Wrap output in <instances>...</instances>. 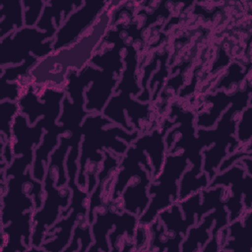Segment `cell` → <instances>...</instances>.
I'll return each instance as SVG.
<instances>
[{
    "label": "cell",
    "instance_id": "1",
    "mask_svg": "<svg viewBox=\"0 0 252 252\" xmlns=\"http://www.w3.org/2000/svg\"><path fill=\"white\" fill-rule=\"evenodd\" d=\"M113 122L102 113H91L84 119L81 125L83 134L80 144L79 170L77 184L83 190L88 189L92 193L96 185L97 169L99 163L103 161L104 156L100 150L105 149L123 157L128 146L132 144L140 135L139 130L128 132L121 126H112L107 129L103 127L112 125Z\"/></svg>",
    "mask_w": 252,
    "mask_h": 252
},
{
    "label": "cell",
    "instance_id": "2",
    "mask_svg": "<svg viewBox=\"0 0 252 252\" xmlns=\"http://www.w3.org/2000/svg\"><path fill=\"white\" fill-rule=\"evenodd\" d=\"M109 23V8H106L94 26L84 36H82L79 41L70 47L52 52L50 55L39 60L33 69H45L47 67L48 69L31 74V76L33 78V82L36 84H43L48 74L56 67L57 71L51 82L60 84L64 81L63 78H66L68 71H81L83 68H85L93 57L94 47L100 41V38L105 34Z\"/></svg>",
    "mask_w": 252,
    "mask_h": 252
},
{
    "label": "cell",
    "instance_id": "3",
    "mask_svg": "<svg viewBox=\"0 0 252 252\" xmlns=\"http://www.w3.org/2000/svg\"><path fill=\"white\" fill-rule=\"evenodd\" d=\"M247 81L244 94L223 111L220 118L218 120L215 129L199 128L197 130V137L203 148L214 144L211 149L202 151V156L204 157L203 170L208 174L210 181L216 175L221 160L226 158L227 154L234 153L239 147V143L234 137L237 122L234 116L236 113L244 110L251 100L252 87L249 82L250 79Z\"/></svg>",
    "mask_w": 252,
    "mask_h": 252
},
{
    "label": "cell",
    "instance_id": "4",
    "mask_svg": "<svg viewBox=\"0 0 252 252\" xmlns=\"http://www.w3.org/2000/svg\"><path fill=\"white\" fill-rule=\"evenodd\" d=\"M188 166L189 161L183 153H166L159 174L150 183L148 193L153 197L145 212L138 218L139 224L150 225L159 212L177 202L178 181Z\"/></svg>",
    "mask_w": 252,
    "mask_h": 252
},
{
    "label": "cell",
    "instance_id": "5",
    "mask_svg": "<svg viewBox=\"0 0 252 252\" xmlns=\"http://www.w3.org/2000/svg\"><path fill=\"white\" fill-rule=\"evenodd\" d=\"M122 40L117 38L110 50L93 55L90 60V63L101 68H94L93 84L85 92V108L91 113H101L118 84L124 66L120 53L126 45Z\"/></svg>",
    "mask_w": 252,
    "mask_h": 252
},
{
    "label": "cell",
    "instance_id": "6",
    "mask_svg": "<svg viewBox=\"0 0 252 252\" xmlns=\"http://www.w3.org/2000/svg\"><path fill=\"white\" fill-rule=\"evenodd\" d=\"M55 34L39 31L36 27H24L1 39L0 68L8 64L19 65L32 54L40 59L53 52Z\"/></svg>",
    "mask_w": 252,
    "mask_h": 252
},
{
    "label": "cell",
    "instance_id": "7",
    "mask_svg": "<svg viewBox=\"0 0 252 252\" xmlns=\"http://www.w3.org/2000/svg\"><path fill=\"white\" fill-rule=\"evenodd\" d=\"M55 178L57 177L53 173L46 171L43 181L45 198L42 206L34 211L32 216V246L34 247L41 246L47 229L61 218L60 208L66 209L70 205V200L72 198L71 189L67 185L61 188H56L54 186Z\"/></svg>",
    "mask_w": 252,
    "mask_h": 252
},
{
    "label": "cell",
    "instance_id": "8",
    "mask_svg": "<svg viewBox=\"0 0 252 252\" xmlns=\"http://www.w3.org/2000/svg\"><path fill=\"white\" fill-rule=\"evenodd\" d=\"M230 186L231 196L223 201L228 213V220L233 221L244 214L252 210V176L248 174L245 168L236 162L222 172L216 175L209 182L206 189L216 186Z\"/></svg>",
    "mask_w": 252,
    "mask_h": 252
},
{
    "label": "cell",
    "instance_id": "9",
    "mask_svg": "<svg viewBox=\"0 0 252 252\" xmlns=\"http://www.w3.org/2000/svg\"><path fill=\"white\" fill-rule=\"evenodd\" d=\"M108 4V1H84V4L74 10L57 30L53 38V52L70 47L79 41L94 26Z\"/></svg>",
    "mask_w": 252,
    "mask_h": 252
},
{
    "label": "cell",
    "instance_id": "10",
    "mask_svg": "<svg viewBox=\"0 0 252 252\" xmlns=\"http://www.w3.org/2000/svg\"><path fill=\"white\" fill-rule=\"evenodd\" d=\"M32 169L29 167L26 173L16 174L7 179V190L2 195V226L29 211H34V202L31 197L32 195L24 191V185L28 182H31L32 186L39 182L33 177L32 178Z\"/></svg>",
    "mask_w": 252,
    "mask_h": 252
},
{
    "label": "cell",
    "instance_id": "11",
    "mask_svg": "<svg viewBox=\"0 0 252 252\" xmlns=\"http://www.w3.org/2000/svg\"><path fill=\"white\" fill-rule=\"evenodd\" d=\"M228 212L225 207L209 213L201 221L191 226L186 234V238L182 240V251H198V245L202 247L207 243L210 237L218 236V232L228 224Z\"/></svg>",
    "mask_w": 252,
    "mask_h": 252
},
{
    "label": "cell",
    "instance_id": "12",
    "mask_svg": "<svg viewBox=\"0 0 252 252\" xmlns=\"http://www.w3.org/2000/svg\"><path fill=\"white\" fill-rule=\"evenodd\" d=\"M141 162L144 164L146 170L152 178L153 167L151 166L152 164H150L149 158L145 154L144 149L139 146L130 144L118 165V173L111 192V201L117 200V198L120 197L121 193L127 186L131 178L141 172V170L143 169L139 165V163Z\"/></svg>",
    "mask_w": 252,
    "mask_h": 252
},
{
    "label": "cell",
    "instance_id": "13",
    "mask_svg": "<svg viewBox=\"0 0 252 252\" xmlns=\"http://www.w3.org/2000/svg\"><path fill=\"white\" fill-rule=\"evenodd\" d=\"M33 212L34 211H29L22 217L2 226V252H24L32 247Z\"/></svg>",
    "mask_w": 252,
    "mask_h": 252
},
{
    "label": "cell",
    "instance_id": "14",
    "mask_svg": "<svg viewBox=\"0 0 252 252\" xmlns=\"http://www.w3.org/2000/svg\"><path fill=\"white\" fill-rule=\"evenodd\" d=\"M45 131L41 143L34 149L33 162L31 166L32 177L39 182L44 181L45 165L48 163L49 156L59 145V138L63 133L67 132V129L62 124H55Z\"/></svg>",
    "mask_w": 252,
    "mask_h": 252
},
{
    "label": "cell",
    "instance_id": "15",
    "mask_svg": "<svg viewBox=\"0 0 252 252\" xmlns=\"http://www.w3.org/2000/svg\"><path fill=\"white\" fill-rule=\"evenodd\" d=\"M136 176L138 177L137 180L126 186L121 194L123 199V210L136 215L139 218L145 212L151 200L148 189L152 178L145 169H142Z\"/></svg>",
    "mask_w": 252,
    "mask_h": 252
},
{
    "label": "cell",
    "instance_id": "16",
    "mask_svg": "<svg viewBox=\"0 0 252 252\" xmlns=\"http://www.w3.org/2000/svg\"><path fill=\"white\" fill-rule=\"evenodd\" d=\"M173 125L172 122L168 123L166 127H162L161 129H156L151 134H145L139 136L132 144L141 147L146 151L152 161V180L155 179L160 172L164 158L166 155V147L164 142V135L169 127Z\"/></svg>",
    "mask_w": 252,
    "mask_h": 252
},
{
    "label": "cell",
    "instance_id": "17",
    "mask_svg": "<svg viewBox=\"0 0 252 252\" xmlns=\"http://www.w3.org/2000/svg\"><path fill=\"white\" fill-rule=\"evenodd\" d=\"M84 1H46L41 16L36 24V28L42 32H48L56 34L68 16L76 9L81 7Z\"/></svg>",
    "mask_w": 252,
    "mask_h": 252
},
{
    "label": "cell",
    "instance_id": "18",
    "mask_svg": "<svg viewBox=\"0 0 252 252\" xmlns=\"http://www.w3.org/2000/svg\"><path fill=\"white\" fill-rule=\"evenodd\" d=\"M104 158L103 165L100 168L99 172H97L96 176V185L94 187V191L92 193L89 198V206H88V221L92 225L95 217L96 208L100 207L101 204V193L103 191V186L105 184V180L110 177V173L114 170L118 169L119 160L118 157L113 156L112 152L108 150H102Z\"/></svg>",
    "mask_w": 252,
    "mask_h": 252
},
{
    "label": "cell",
    "instance_id": "19",
    "mask_svg": "<svg viewBox=\"0 0 252 252\" xmlns=\"http://www.w3.org/2000/svg\"><path fill=\"white\" fill-rule=\"evenodd\" d=\"M122 213L119 215L110 209L106 210L104 213L100 211L95 212V219L92 223L93 235L94 238V244H92L87 251L98 250V251H109L111 248L109 246L107 236L108 232L112 226L116 225L121 220Z\"/></svg>",
    "mask_w": 252,
    "mask_h": 252
},
{
    "label": "cell",
    "instance_id": "20",
    "mask_svg": "<svg viewBox=\"0 0 252 252\" xmlns=\"http://www.w3.org/2000/svg\"><path fill=\"white\" fill-rule=\"evenodd\" d=\"M245 92L237 91L233 94H226L223 92H219L216 94H208L206 96V101L212 102L213 107L208 113H200L196 118V125L199 128H210L216 124L219 120L222 111H224L227 106L237 100Z\"/></svg>",
    "mask_w": 252,
    "mask_h": 252
},
{
    "label": "cell",
    "instance_id": "21",
    "mask_svg": "<svg viewBox=\"0 0 252 252\" xmlns=\"http://www.w3.org/2000/svg\"><path fill=\"white\" fill-rule=\"evenodd\" d=\"M0 38L24 28L23 1L13 0L1 4L0 9Z\"/></svg>",
    "mask_w": 252,
    "mask_h": 252
},
{
    "label": "cell",
    "instance_id": "22",
    "mask_svg": "<svg viewBox=\"0 0 252 252\" xmlns=\"http://www.w3.org/2000/svg\"><path fill=\"white\" fill-rule=\"evenodd\" d=\"M251 216V211L246 212L244 224L242 220L239 219L233 221L228 222L226 225L227 227V234L229 235L230 239H226L225 243L221 247L220 250L224 251H252V246L250 243V236L247 226V221Z\"/></svg>",
    "mask_w": 252,
    "mask_h": 252
},
{
    "label": "cell",
    "instance_id": "23",
    "mask_svg": "<svg viewBox=\"0 0 252 252\" xmlns=\"http://www.w3.org/2000/svg\"><path fill=\"white\" fill-rule=\"evenodd\" d=\"M125 48L127 49V55L124 57L126 67L121 73L118 84L114 90V94L125 91L131 94L138 95V94L142 91V87L138 85L136 77L137 52L132 44H126Z\"/></svg>",
    "mask_w": 252,
    "mask_h": 252
},
{
    "label": "cell",
    "instance_id": "24",
    "mask_svg": "<svg viewBox=\"0 0 252 252\" xmlns=\"http://www.w3.org/2000/svg\"><path fill=\"white\" fill-rule=\"evenodd\" d=\"M157 218L163 222L168 232L174 235H182L183 237L186 236L188 228L184 222V220H182L180 206L177 202L173 203L169 208L159 212Z\"/></svg>",
    "mask_w": 252,
    "mask_h": 252
},
{
    "label": "cell",
    "instance_id": "25",
    "mask_svg": "<svg viewBox=\"0 0 252 252\" xmlns=\"http://www.w3.org/2000/svg\"><path fill=\"white\" fill-rule=\"evenodd\" d=\"M88 221V218H82L76 223L71 242L64 249L65 252L72 251H87L88 248L93 244V237L91 234V227Z\"/></svg>",
    "mask_w": 252,
    "mask_h": 252
},
{
    "label": "cell",
    "instance_id": "26",
    "mask_svg": "<svg viewBox=\"0 0 252 252\" xmlns=\"http://www.w3.org/2000/svg\"><path fill=\"white\" fill-rule=\"evenodd\" d=\"M20 107L18 101L4 100L0 102V129L1 134L6 138L7 141L14 142L12 133V124L15 115L19 112Z\"/></svg>",
    "mask_w": 252,
    "mask_h": 252
},
{
    "label": "cell",
    "instance_id": "27",
    "mask_svg": "<svg viewBox=\"0 0 252 252\" xmlns=\"http://www.w3.org/2000/svg\"><path fill=\"white\" fill-rule=\"evenodd\" d=\"M39 59L32 55L28 58L25 62L19 65H13L8 67L1 68V76L0 81H7V82H14L17 79H20L22 76H25L29 71H31L37 63Z\"/></svg>",
    "mask_w": 252,
    "mask_h": 252
},
{
    "label": "cell",
    "instance_id": "28",
    "mask_svg": "<svg viewBox=\"0 0 252 252\" xmlns=\"http://www.w3.org/2000/svg\"><path fill=\"white\" fill-rule=\"evenodd\" d=\"M237 133L235 138L239 144H247L252 138V104L250 103L242 114L239 120L236 122Z\"/></svg>",
    "mask_w": 252,
    "mask_h": 252
},
{
    "label": "cell",
    "instance_id": "29",
    "mask_svg": "<svg viewBox=\"0 0 252 252\" xmlns=\"http://www.w3.org/2000/svg\"><path fill=\"white\" fill-rule=\"evenodd\" d=\"M46 1L42 0H23L25 27L36 26Z\"/></svg>",
    "mask_w": 252,
    "mask_h": 252
},
{
    "label": "cell",
    "instance_id": "30",
    "mask_svg": "<svg viewBox=\"0 0 252 252\" xmlns=\"http://www.w3.org/2000/svg\"><path fill=\"white\" fill-rule=\"evenodd\" d=\"M33 158L34 156H20V157H15L13 161L11 162L10 165H8L5 169V174L4 177L7 181V179L13 175L16 174H24L28 170L29 167L32 166L33 162Z\"/></svg>",
    "mask_w": 252,
    "mask_h": 252
},
{
    "label": "cell",
    "instance_id": "31",
    "mask_svg": "<svg viewBox=\"0 0 252 252\" xmlns=\"http://www.w3.org/2000/svg\"><path fill=\"white\" fill-rule=\"evenodd\" d=\"M1 84V94L0 102L4 100L18 101L20 98V85L17 82H7L0 81Z\"/></svg>",
    "mask_w": 252,
    "mask_h": 252
},
{
    "label": "cell",
    "instance_id": "32",
    "mask_svg": "<svg viewBox=\"0 0 252 252\" xmlns=\"http://www.w3.org/2000/svg\"><path fill=\"white\" fill-rule=\"evenodd\" d=\"M246 144H243L242 147L240 149L237 150V152L230 154L229 158H224L221 162L220 163L219 167H218V171L219 172H222L224 170H226L227 168H229L231 165H233L234 163H236L238 160H240L243 158L246 157H252V153L251 151H244Z\"/></svg>",
    "mask_w": 252,
    "mask_h": 252
}]
</instances>
